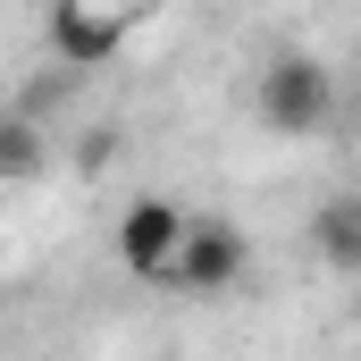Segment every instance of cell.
<instances>
[{
  "instance_id": "2",
  "label": "cell",
  "mask_w": 361,
  "mask_h": 361,
  "mask_svg": "<svg viewBox=\"0 0 361 361\" xmlns=\"http://www.w3.org/2000/svg\"><path fill=\"white\" fill-rule=\"evenodd\" d=\"M185 219L169 193H143V202H126V219H118V261L135 277H152V286H177V252H185Z\"/></svg>"
},
{
  "instance_id": "1",
  "label": "cell",
  "mask_w": 361,
  "mask_h": 361,
  "mask_svg": "<svg viewBox=\"0 0 361 361\" xmlns=\"http://www.w3.org/2000/svg\"><path fill=\"white\" fill-rule=\"evenodd\" d=\"M252 109H261V126H269V135H319V126L336 118V76H328L311 51H286V59L261 68Z\"/></svg>"
},
{
  "instance_id": "4",
  "label": "cell",
  "mask_w": 361,
  "mask_h": 361,
  "mask_svg": "<svg viewBox=\"0 0 361 361\" xmlns=\"http://www.w3.org/2000/svg\"><path fill=\"white\" fill-rule=\"evenodd\" d=\"M126 17H109V8H76V0H51V51L68 59V68H109L118 51H126Z\"/></svg>"
},
{
  "instance_id": "5",
  "label": "cell",
  "mask_w": 361,
  "mask_h": 361,
  "mask_svg": "<svg viewBox=\"0 0 361 361\" xmlns=\"http://www.w3.org/2000/svg\"><path fill=\"white\" fill-rule=\"evenodd\" d=\"M311 252H319L336 277L361 269V193H328V202L311 210Z\"/></svg>"
},
{
  "instance_id": "8",
  "label": "cell",
  "mask_w": 361,
  "mask_h": 361,
  "mask_svg": "<svg viewBox=\"0 0 361 361\" xmlns=\"http://www.w3.org/2000/svg\"><path fill=\"white\" fill-rule=\"evenodd\" d=\"M76 8H109V17H126V25H143L160 0H76Z\"/></svg>"
},
{
  "instance_id": "6",
  "label": "cell",
  "mask_w": 361,
  "mask_h": 361,
  "mask_svg": "<svg viewBox=\"0 0 361 361\" xmlns=\"http://www.w3.org/2000/svg\"><path fill=\"white\" fill-rule=\"evenodd\" d=\"M0 177H8V185H34V177H42V126H34L25 101H17L8 126H0Z\"/></svg>"
},
{
  "instance_id": "3",
  "label": "cell",
  "mask_w": 361,
  "mask_h": 361,
  "mask_svg": "<svg viewBox=\"0 0 361 361\" xmlns=\"http://www.w3.org/2000/svg\"><path fill=\"white\" fill-rule=\"evenodd\" d=\"M244 261H252V244H244L235 219H193L185 252H177V294H227L244 277Z\"/></svg>"
},
{
  "instance_id": "7",
  "label": "cell",
  "mask_w": 361,
  "mask_h": 361,
  "mask_svg": "<svg viewBox=\"0 0 361 361\" xmlns=\"http://www.w3.org/2000/svg\"><path fill=\"white\" fill-rule=\"evenodd\" d=\"M68 160H76V169H85V177H101V169H109V160H118V126H85V135H76V143H68Z\"/></svg>"
}]
</instances>
